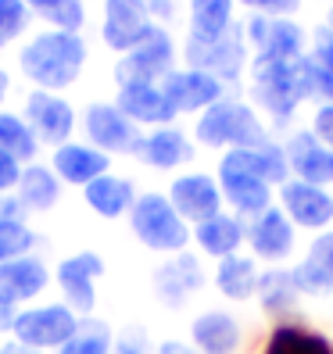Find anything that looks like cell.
<instances>
[{
  "mask_svg": "<svg viewBox=\"0 0 333 354\" xmlns=\"http://www.w3.org/2000/svg\"><path fill=\"white\" fill-rule=\"evenodd\" d=\"M87 61H90L87 36L61 29H36L15 54L18 75L29 82V90H51V93L72 90L79 75L87 72Z\"/></svg>",
  "mask_w": 333,
  "mask_h": 354,
  "instance_id": "cell-1",
  "label": "cell"
},
{
  "mask_svg": "<svg viewBox=\"0 0 333 354\" xmlns=\"http://www.w3.org/2000/svg\"><path fill=\"white\" fill-rule=\"evenodd\" d=\"M126 218H129V233L154 254H183L186 243L194 240V225L172 207L169 194H158V190L140 194Z\"/></svg>",
  "mask_w": 333,
  "mask_h": 354,
  "instance_id": "cell-2",
  "label": "cell"
},
{
  "mask_svg": "<svg viewBox=\"0 0 333 354\" xmlns=\"http://www.w3.org/2000/svg\"><path fill=\"white\" fill-rule=\"evenodd\" d=\"M194 136L204 143V147H265V129L258 115L247 108L244 100H219L212 104L208 111H201L197 126H194Z\"/></svg>",
  "mask_w": 333,
  "mask_h": 354,
  "instance_id": "cell-3",
  "label": "cell"
},
{
  "mask_svg": "<svg viewBox=\"0 0 333 354\" xmlns=\"http://www.w3.org/2000/svg\"><path fill=\"white\" fill-rule=\"evenodd\" d=\"M79 322L82 319L75 315L69 304H61V301H36V304L18 311L11 340L26 344L33 351H44V354H57L75 337Z\"/></svg>",
  "mask_w": 333,
  "mask_h": 354,
  "instance_id": "cell-4",
  "label": "cell"
},
{
  "mask_svg": "<svg viewBox=\"0 0 333 354\" xmlns=\"http://www.w3.org/2000/svg\"><path fill=\"white\" fill-rule=\"evenodd\" d=\"M79 129L90 147L104 151L108 158H122V154L136 158L143 143V129L115 108V100H90L79 115Z\"/></svg>",
  "mask_w": 333,
  "mask_h": 354,
  "instance_id": "cell-5",
  "label": "cell"
},
{
  "mask_svg": "<svg viewBox=\"0 0 333 354\" xmlns=\"http://www.w3.org/2000/svg\"><path fill=\"white\" fill-rule=\"evenodd\" d=\"M22 118L29 122V129L36 133L39 147H61V143L75 140L79 129V111L65 93H51V90H26L22 93Z\"/></svg>",
  "mask_w": 333,
  "mask_h": 354,
  "instance_id": "cell-6",
  "label": "cell"
},
{
  "mask_svg": "<svg viewBox=\"0 0 333 354\" xmlns=\"http://www.w3.org/2000/svg\"><path fill=\"white\" fill-rule=\"evenodd\" d=\"M104 276V258L97 251H72L57 261L54 283H57V301L69 304L79 319H90L97 308V279Z\"/></svg>",
  "mask_w": 333,
  "mask_h": 354,
  "instance_id": "cell-7",
  "label": "cell"
},
{
  "mask_svg": "<svg viewBox=\"0 0 333 354\" xmlns=\"http://www.w3.org/2000/svg\"><path fill=\"white\" fill-rule=\"evenodd\" d=\"M115 82L129 86V82H161L169 72H176V39L169 29L154 26L151 36L129 54H122L115 61Z\"/></svg>",
  "mask_w": 333,
  "mask_h": 354,
  "instance_id": "cell-8",
  "label": "cell"
},
{
  "mask_svg": "<svg viewBox=\"0 0 333 354\" xmlns=\"http://www.w3.org/2000/svg\"><path fill=\"white\" fill-rule=\"evenodd\" d=\"M154 22L147 0H104L100 4V44L118 57L129 54L151 36Z\"/></svg>",
  "mask_w": 333,
  "mask_h": 354,
  "instance_id": "cell-9",
  "label": "cell"
},
{
  "mask_svg": "<svg viewBox=\"0 0 333 354\" xmlns=\"http://www.w3.org/2000/svg\"><path fill=\"white\" fill-rule=\"evenodd\" d=\"M255 97L265 111H273L276 122H287L294 108L305 100L298 57L294 61H255Z\"/></svg>",
  "mask_w": 333,
  "mask_h": 354,
  "instance_id": "cell-10",
  "label": "cell"
},
{
  "mask_svg": "<svg viewBox=\"0 0 333 354\" xmlns=\"http://www.w3.org/2000/svg\"><path fill=\"white\" fill-rule=\"evenodd\" d=\"M54 283V268L39 258L26 254L15 261H0V301L15 308H29L47 294V286Z\"/></svg>",
  "mask_w": 333,
  "mask_h": 354,
  "instance_id": "cell-11",
  "label": "cell"
},
{
  "mask_svg": "<svg viewBox=\"0 0 333 354\" xmlns=\"http://www.w3.org/2000/svg\"><path fill=\"white\" fill-rule=\"evenodd\" d=\"M183 57H186V68L208 72L215 79H237L244 68V32L230 29L219 39H190L186 36Z\"/></svg>",
  "mask_w": 333,
  "mask_h": 354,
  "instance_id": "cell-12",
  "label": "cell"
},
{
  "mask_svg": "<svg viewBox=\"0 0 333 354\" xmlns=\"http://www.w3.org/2000/svg\"><path fill=\"white\" fill-rule=\"evenodd\" d=\"M47 165L61 179V186H75V190H87L93 179L111 172V158L97 147H90L87 140H69L61 147H54Z\"/></svg>",
  "mask_w": 333,
  "mask_h": 354,
  "instance_id": "cell-13",
  "label": "cell"
},
{
  "mask_svg": "<svg viewBox=\"0 0 333 354\" xmlns=\"http://www.w3.org/2000/svg\"><path fill=\"white\" fill-rule=\"evenodd\" d=\"M219 190H222V201L240 218H258L265 207H273V186L226 158L219 161Z\"/></svg>",
  "mask_w": 333,
  "mask_h": 354,
  "instance_id": "cell-14",
  "label": "cell"
},
{
  "mask_svg": "<svg viewBox=\"0 0 333 354\" xmlns=\"http://www.w3.org/2000/svg\"><path fill=\"white\" fill-rule=\"evenodd\" d=\"M115 108L136 122L140 129H158L172 126L176 108L165 97L161 82H129V86H115Z\"/></svg>",
  "mask_w": 333,
  "mask_h": 354,
  "instance_id": "cell-15",
  "label": "cell"
},
{
  "mask_svg": "<svg viewBox=\"0 0 333 354\" xmlns=\"http://www.w3.org/2000/svg\"><path fill=\"white\" fill-rule=\"evenodd\" d=\"M169 201L176 212L197 225L204 218H212L222 212V190H219V179L204 176V172H183L169 183Z\"/></svg>",
  "mask_w": 333,
  "mask_h": 354,
  "instance_id": "cell-16",
  "label": "cell"
},
{
  "mask_svg": "<svg viewBox=\"0 0 333 354\" xmlns=\"http://www.w3.org/2000/svg\"><path fill=\"white\" fill-rule=\"evenodd\" d=\"M161 90L176 108V115H194V111H208L212 104L222 100V79L197 68H176L161 79Z\"/></svg>",
  "mask_w": 333,
  "mask_h": 354,
  "instance_id": "cell-17",
  "label": "cell"
},
{
  "mask_svg": "<svg viewBox=\"0 0 333 354\" xmlns=\"http://www.w3.org/2000/svg\"><path fill=\"white\" fill-rule=\"evenodd\" d=\"M201 286H204V268H201L197 254H190V251L172 254L169 261H161L154 268V297L165 308H183Z\"/></svg>",
  "mask_w": 333,
  "mask_h": 354,
  "instance_id": "cell-18",
  "label": "cell"
},
{
  "mask_svg": "<svg viewBox=\"0 0 333 354\" xmlns=\"http://www.w3.org/2000/svg\"><path fill=\"white\" fill-rule=\"evenodd\" d=\"M280 207L301 229H326L333 222V197L326 186H312L301 179H287L280 186Z\"/></svg>",
  "mask_w": 333,
  "mask_h": 354,
  "instance_id": "cell-19",
  "label": "cell"
},
{
  "mask_svg": "<svg viewBox=\"0 0 333 354\" xmlns=\"http://www.w3.org/2000/svg\"><path fill=\"white\" fill-rule=\"evenodd\" d=\"M247 243L262 261H287L294 251V222L287 218L283 207H265L258 218L247 225Z\"/></svg>",
  "mask_w": 333,
  "mask_h": 354,
  "instance_id": "cell-20",
  "label": "cell"
},
{
  "mask_svg": "<svg viewBox=\"0 0 333 354\" xmlns=\"http://www.w3.org/2000/svg\"><path fill=\"white\" fill-rule=\"evenodd\" d=\"M247 39L258 47V61H294L301 57L305 36L287 18H251L247 22Z\"/></svg>",
  "mask_w": 333,
  "mask_h": 354,
  "instance_id": "cell-21",
  "label": "cell"
},
{
  "mask_svg": "<svg viewBox=\"0 0 333 354\" xmlns=\"http://www.w3.org/2000/svg\"><path fill=\"white\" fill-rule=\"evenodd\" d=\"M244 340L240 322L230 315V311H201V315L190 322V347L197 354H237Z\"/></svg>",
  "mask_w": 333,
  "mask_h": 354,
  "instance_id": "cell-22",
  "label": "cell"
},
{
  "mask_svg": "<svg viewBox=\"0 0 333 354\" xmlns=\"http://www.w3.org/2000/svg\"><path fill=\"white\" fill-rule=\"evenodd\" d=\"M287 165L294 179L312 183V186H330L333 183V151L323 147L316 133H294L287 143Z\"/></svg>",
  "mask_w": 333,
  "mask_h": 354,
  "instance_id": "cell-23",
  "label": "cell"
},
{
  "mask_svg": "<svg viewBox=\"0 0 333 354\" xmlns=\"http://www.w3.org/2000/svg\"><path fill=\"white\" fill-rule=\"evenodd\" d=\"M136 158L143 165H151V169H158V172H172V169H179V165H186L194 158V143L176 126H158L151 133H143Z\"/></svg>",
  "mask_w": 333,
  "mask_h": 354,
  "instance_id": "cell-24",
  "label": "cell"
},
{
  "mask_svg": "<svg viewBox=\"0 0 333 354\" xmlns=\"http://www.w3.org/2000/svg\"><path fill=\"white\" fill-rule=\"evenodd\" d=\"M136 197L140 194H136L133 179L118 176V172L100 176V179H93L87 190H82V204H87L93 215H100V218H122V215H129Z\"/></svg>",
  "mask_w": 333,
  "mask_h": 354,
  "instance_id": "cell-25",
  "label": "cell"
},
{
  "mask_svg": "<svg viewBox=\"0 0 333 354\" xmlns=\"http://www.w3.org/2000/svg\"><path fill=\"white\" fill-rule=\"evenodd\" d=\"M61 194H65V186H61V179L54 176V169L47 161H33L26 165L22 179H18V204L26 207V215H44V212H54V207L61 204Z\"/></svg>",
  "mask_w": 333,
  "mask_h": 354,
  "instance_id": "cell-26",
  "label": "cell"
},
{
  "mask_svg": "<svg viewBox=\"0 0 333 354\" xmlns=\"http://www.w3.org/2000/svg\"><path fill=\"white\" fill-rule=\"evenodd\" d=\"M244 240H247V225L240 215H230V212H219L194 225V243L201 247V254L219 258V261L237 254Z\"/></svg>",
  "mask_w": 333,
  "mask_h": 354,
  "instance_id": "cell-27",
  "label": "cell"
},
{
  "mask_svg": "<svg viewBox=\"0 0 333 354\" xmlns=\"http://www.w3.org/2000/svg\"><path fill=\"white\" fill-rule=\"evenodd\" d=\"M262 354H333V340L326 333L312 329L305 322L283 319L269 329V337L262 344Z\"/></svg>",
  "mask_w": 333,
  "mask_h": 354,
  "instance_id": "cell-28",
  "label": "cell"
},
{
  "mask_svg": "<svg viewBox=\"0 0 333 354\" xmlns=\"http://www.w3.org/2000/svg\"><path fill=\"white\" fill-rule=\"evenodd\" d=\"M294 279H298L301 294H312V297L333 290V229L312 240L305 261L294 268Z\"/></svg>",
  "mask_w": 333,
  "mask_h": 354,
  "instance_id": "cell-29",
  "label": "cell"
},
{
  "mask_svg": "<svg viewBox=\"0 0 333 354\" xmlns=\"http://www.w3.org/2000/svg\"><path fill=\"white\" fill-rule=\"evenodd\" d=\"M222 158L240 165V169H247V172H255L269 186H283L290 179L287 151L276 147V143H265V147H237V151H226Z\"/></svg>",
  "mask_w": 333,
  "mask_h": 354,
  "instance_id": "cell-30",
  "label": "cell"
},
{
  "mask_svg": "<svg viewBox=\"0 0 333 354\" xmlns=\"http://www.w3.org/2000/svg\"><path fill=\"white\" fill-rule=\"evenodd\" d=\"M258 304L265 315H276V319H287L290 311L298 308V279H294V268H269V272L258 276Z\"/></svg>",
  "mask_w": 333,
  "mask_h": 354,
  "instance_id": "cell-31",
  "label": "cell"
},
{
  "mask_svg": "<svg viewBox=\"0 0 333 354\" xmlns=\"http://www.w3.org/2000/svg\"><path fill=\"white\" fill-rule=\"evenodd\" d=\"M258 276H262V272H258L255 258L230 254V258H222L219 268H215V286H219L222 297H230V301H247V297L258 294Z\"/></svg>",
  "mask_w": 333,
  "mask_h": 354,
  "instance_id": "cell-32",
  "label": "cell"
},
{
  "mask_svg": "<svg viewBox=\"0 0 333 354\" xmlns=\"http://www.w3.org/2000/svg\"><path fill=\"white\" fill-rule=\"evenodd\" d=\"M0 147L8 154H15L22 165L39 161V140L29 129V122L22 118V111H11V108H0Z\"/></svg>",
  "mask_w": 333,
  "mask_h": 354,
  "instance_id": "cell-33",
  "label": "cell"
},
{
  "mask_svg": "<svg viewBox=\"0 0 333 354\" xmlns=\"http://www.w3.org/2000/svg\"><path fill=\"white\" fill-rule=\"evenodd\" d=\"M233 29V0H190V39H219Z\"/></svg>",
  "mask_w": 333,
  "mask_h": 354,
  "instance_id": "cell-34",
  "label": "cell"
},
{
  "mask_svg": "<svg viewBox=\"0 0 333 354\" xmlns=\"http://www.w3.org/2000/svg\"><path fill=\"white\" fill-rule=\"evenodd\" d=\"M36 15L29 11L26 0H0V50H11L15 44L22 47L33 36Z\"/></svg>",
  "mask_w": 333,
  "mask_h": 354,
  "instance_id": "cell-35",
  "label": "cell"
},
{
  "mask_svg": "<svg viewBox=\"0 0 333 354\" xmlns=\"http://www.w3.org/2000/svg\"><path fill=\"white\" fill-rule=\"evenodd\" d=\"M39 233L29 225V218H0V261H15L36 254Z\"/></svg>",
  "mask_w": 333,
  "mask_h": 354,
  "instance_id": "cell-36",
  "label": "cell"
},
{
  "mask_svg": "<svg viewBox=\"0 0 333 354\" xmlns=\"http://www.w3.org/2000/svg\"><path fill=\"white\" fill-rule=\"evenodd\" d=\"M115 347V333L108 329V322H100V319H82L79 329H75V337L61 347L57 354H111Z\"/></svg>",
  "mask_w": 333,
  "mask_h": 354,
  "instance_id": "cell-37",
  "label": "cell"
},
{
  "mask_svg": "<svg viewBox=\"0 0 333 354\" xmlns=\"http://www.w3.org/2000/svg\"><path fill=\"white\" fill-rule=\"evenodd\" d=\"M298 75H301V93L305 100H323L333 104V72H326L316 57H298Z\"/></svg>",
  "mask_w": 333,
  "mask_h": 354,
  "instance_id": "cell-38",
  "label": "cell"
},
{
  "mask_svg": "<svg viewBox=\"0 0 333 354\" xmlns=\"http://www.w3.org/2000/svg\"><path fill=\"white\" fill-rule=\"evenodd\" d=\"M44 29H61V32H82L87 29V0H57V4L39 18Z\"/></svg>",
  "mask_w": 333,
  "mask_h": 354,
  "instance_id": "cell-39",
  "label": "cell"
},
{
  "mask_svg": "<svg viewBox=\"0 0 333 354\" xmlns=\"http://www.w3.org/2000/svg\"><path fill=\"white\" fill-rule=\"evenodd\" d=\"M111 354H158V347L151 344V337H147L143 326H126V329L115 333Z\"/></svg>",
  "mask_w": 333,
  "mask_h": 354,
  "instance_id": "cell-40",
  "label": "cell"
},
{
  "mask_svg": "<svg viewBox=\"0 0 333 354\" xmlns=\"http://www.w3.org/2000/svg\"><path fill=\"white\" fill-rule=\"evenodd\" d=\"M22 172H26V165L18 161L15 154H8L4 147H0V194H15Z\"/></svg>",
  "mask_w": 333,
  "mask_h": 354,
  "instance_id": "cell-41",
  "label": "cell"
},
{
  "mask_svg": "<svg viewBox=\"0 0 333 354\" xmlns=\"http://www.w3.org/2000/svg\"><path fill=\"white\" fill-rule=\"evenodd\" d=\"M240 4L255 8V11H262L269 18H283V15H294L301 8V0H240Z\"/></svg>",
  "mask_w": 333,
  "mask_h": 354,
  "instance_id": "cell-42",
  "label": "cell"
},
{
  "mask_svg": "<svg viewBox=\"0 0 333 354\" xmlns=\"http://www.w3.org/2000/svg\"><path fill=\"white\" fill-rule=\"evenodd\" d=\"M312 133H316V140L323 143V147H330V151H333V104H323V108L316 111Z\"/></svg>",
  "mask_w": 333,
  "mask_h": 354,
  "instance_id": "cell-43",
  "label": "cell"
},
{
  "mask_svg": "<svg viewBox=\"0 0 333 354\" xmlns=\"http://www.w3.org/2000/svg\"><path fill=\"white\" fill-rule=\"evenodd\" d=\"M312 57H316L326 72H333V29L330 26L316 29V50H312Z\"/></svg>",
  "mask_w": 333,
  "mask_h": 354,
  "instance_id": "cell-44",
  "label": "cell"
},
{
  "mask_svg": "<svg viewBox=\"0 0 333 354\" xmlns=\"http://www.w3.org/2000/svg\"><path fill=\"white\" fill-rule=\"evenodd\" d=\"M147 11H151V22L165 29L176 18V0H147Z\"/></svg>",
  "mask_w": 333,
  "mask_h": 354,
  "instance_id": "cell-45",
  "label": "cell"
},
{
  "mask_svg": "<svg viewBox=\"0 0 333 354\" xmlns=\"http://www.w3.org/2000/svg\"><path fill=\"white\" fill-rule=\"evenodd\" d=\"M18 311H22V308H15V304H4V301H0V337H11V333H15V322H18Z\"/></svg>",
  "mask_w": 333,
  "mask_h": 354,
  "instance_id": "cell-46",
  "label": "cell"
},
{
  "mask_svg": "<svg viewBox=\"0 0 333 354\" xmlns=\"http://www.w3.org/2000/svg\"><path fill=\"white\" fill-rule=\"evenodd\" d=\"M158 354H197V351L183 340H165V344H158Z\"/></svg>",
  "mask_w": 333,
  "mask_h": 354,
  "instance_id": "cell-47",
  "label": "cell"
},
{
  "mask_svg": "<svg viewBox=\"0 0 333 354\" xmlns=\"http://www.w3.org/2000/svg\"><path fill=\"white\" fill-rule=\"evenodd\" d=\"M0 354H44V351H33V347H26V344H18V340H0Z\"/></svg>",
  "mask_w": 333,
  "mask_h": 354,
  "instance_id": "cell-48",
  "label": "cell"
},
{
  "mask_svg": "<svg viewBox=\"0 0 333 354\" xmlns=\"http://www.w3.org/2000/svg\"><path fill=\"white\" fill-rule=\"evenodd\" d=\"M11 90H15V75H11L8 68H0V108H4V104H8Z\"/></svg>",
  "mask_w": 333,
  "mask_h": 354,
  "instance_id": "cell-49",
  "label": "cell"
},
{
  "mask_svg": "<svg viewBox=\"0 0 333 354\" xmlns=\"http://www.w3.org/2000/svg\"><path fill=\"white\" fill-rule=\"evenodd\" d=\"M26 4H29V11L36 15V22H39V18H44V15L57 4V0H26Z\"/></svg>",
  "mask_w": 333,
  "mask_h": 354,
  "instance_id": "cell-50",
  "label": "cell"
},
{
  "mask_svg": "<svg viewBox=\"0 0 333 354\" xmlns=\"http://www.w3.org/2000/svg\"><path fill=\"white\" fill-rule=\"evenodd\" d=\"M330 29H333V8H330Z\"/></svg>",
  "mask_w": 333,
  "mask_h": 354,
  "instance_id": "cell-51",
  "label": "cell"
}]
</instances>
